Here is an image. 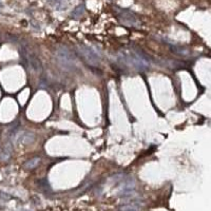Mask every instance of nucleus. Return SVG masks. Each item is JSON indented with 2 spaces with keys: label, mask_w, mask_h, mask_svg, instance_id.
Listing matches in <instances>:
<instances>
[{
  "label": "nucleus",
  "mask_w": 211,
  "mask_h": 211,
  "mask_svg": "<svg viewBox=\"0 0 211 211\" xmlns=\"http://www.w3.org/2000/svg\"><path fill=\"white\" fill-rule=\"evenodd\" d=\"M29 60H30V62H31V66L33 67L34 70H36V71H40V70H41V62H40V60L37 57H35L34 55H30Z\"/></svg>",
  "instance_id": "423d86ee"
},
{
  "label": "nucleus",
  "mask_w": 211,
  "mask_h": 211,
  "mask_svg": "<svg viewBox=\"0 0 211 211\" xmlns=\"http://www.w3.org/2000/svg\"><path fill=\"white\" fill-rule=\"evenodd\" d=\"M120 59L123 65L132 68L137 71H145L150 67V61L142 54V51L131 49V50L125 51L120 54Z\"/></svg>",
  "instance_id": "f257e3e1"
},
{
  "label": "nucleus",
  "mask_w": 211,
  "mask_h": 211,
  "mask_svg": "<svg viewBox=\"0 0 211 211\" xmlns=\"http://www.w3.org/2000/svg\"><path fill=\"white\" fill-rule=\"evenodd\" d=\"M55 55L58 62L67 70H74L76 67V60L71 51L66 46H58L55 51Z\"/></svg>",
  "instance_id": "f03ea898"
},
{
  "label": "nucleus",
  "mask_w": 211,
  "mask_h": 211,
  "mask_svg": "<svg viewBox=\"0 0 211 211\" xmlns=\"http://www.w3.org/2000/svg\"><path fill=\"white\" fill-rule=\"evenodd\" d=\"M35 139V135L34 133L29 131H22L19 132V133L16 134L15 136V142L17 145H27V144H31V142H34Z\"/></svg>",
  "instance_id": "39448f33"
},
{
  "label": "nucleus",
  "mask_w": 211,
  "mask_h": 211,
  "mask_svg": "<svg viewBox=\"0 0 211 211\" xmlns=\"http://www.w3.org/2000/svg\"><path fill=\"white\" fill-rule=\"evenodd\" d=\"M39 163H40L39 157H34V158L30 159V161H27L24 164V168H27V169H34V168L39 165Z\"/></svg>",
  "instance_id": "0eeeda50"
},
{
  "label": "nucleus",
  "mask_w": 211,
  "mask_h": 211,
  "mask_svg": "<svg viewBox=\"0 0 211 211\" xmlns=\"http://www.w3.org/2000/svg\"><path fill=\"white\" fill-rule=\"evenodd\" d=\"M84 11H85V6L84 5L77 6V8L73 11V13H72V17H73L74 19L80 18V17L82 16V14H84Z\"/></svg>",
  "instance_id": "6e6552de"
},
{
  "label": "nucleus",
  "mask_w": 211,
  "mask_h": 211,
  "mask_svg": "<svg viewBox=\"0 0 211 211\" xmlns=\"http://www.w3.org/2000/svg\"><path fill=\"white\" fill-rule=\"evenodd\" d=\"M115 14H116L117 19L121 24L127 25V27H139L140 25V21L138 20L136 15L132 13L131 11L116 8Z\"/></svg>",
  "instance_id": "7ed1b4c3"
},
{
  "label": "nucleus",
  "mask_w": 211,
  "mask_h": 211,
  "mask_svg": "<svg viewBox=\"0 0 211 211\" xmlns=\"http://www.w3.org/2000/svg\"><path fill=\"white\" fill-rule=\"evenodd\" d=\"M77 49L79 54L82 56V58L90 66H93V67H99L101 66V57H99L98 53L93 48L82 44Z\"/></svg>",
  "instance_id": "20e7f679"
}]
</instances>
